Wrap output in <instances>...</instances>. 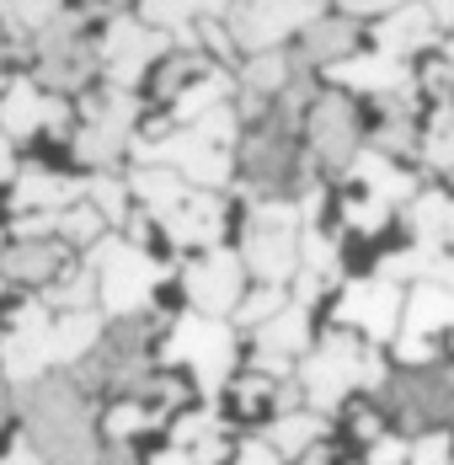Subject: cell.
I'll return each mask as SVG.
<instances>
[{
    "instance_id": "15",
    "label": "cell",
    "mask_w": 454,
    "mask_h": 465,
    "mask_svg": "<svg viewBox=\"0 0 454 465\" xmlns=\"http://www.w3.org/2000/svg\"><path fill=\"white\" fill-rule=\"evenodd\" d=\"M86 198V183H70V177H59V172H44V166H27L16 187H11V203H16V214H59V209H70V203H81Z\"/></svg>"
},
{
    "instance_id": "17",
    "label": "cell",
    "mask_w": 454,
    "mask_h": 465,
    "mask_svg": "<svg viewBox=\"0 0 454 465\" xmlns=\"http://www.w3.org/2000/svg\"><path fill=\"white\" fill-rule=\"evenodd\" d=\"M64 273V252L59 241H16L5 257H0V279L5 283H54Z\"/></svg>"
},
{
    "instance_id": "24",
    "label": "cell",
    "mask_w": 454,
    "mask_h": 465,
    "mask_svg": "<svg viewBox=\"0 0 454 465\" xmlns=\"http://www.w3.org/2000/svg\"><path fill=\"white\" fill-rule=\"evenodd\" d=\"M230 92H235V81H230L225 70H214V64H209V70H203V75H198V81H192V86L172 102V118H182V124H198L209 107L230 102Z\"/></svg>"
},
{
    "instance_id": "48",
    "label": "cell",
    "mask_w": 454,
    "mask_h": 465,
    "mask_svg": "<svg viewBox=\"0 0 454 465\" xmlns=\"http://www.w3.org/2000/svg\"><path fill=\"white\" fill-rule=\"evenodd\" d=\"M0 422H5V374H0Z\"/></svg>"
},
{
    "instance_id": "13",
    "label": "cell",
    "mask_w": 454,
    "mask_h": 465,
    "mask_svg": "<svg viewBox=\"0 0 454 465\" xmlns=\"http://www.w3.org/2000/svg\"><path fill=\"white\" fill-rule=\"evenodd\" d=\"M161 231L177 246H203V252L220 246V235H225V198L209 193V187H187V198L177 209L161 214Z\"/></svg>"
},
{
    "instance_id": "47",
    "label": "cell",
    "mask_w": 454,
    "mask_h": 465,
    "mask_svg": "<svg viewBox=\"0 0 454 465\" xmlns=\"http://www.w3.org/2000/svg\"><path fill=\"white\" fill-rule=\"evenodd\" d=\"M444 64L454 70V33H449V44H444Z\"/></svg>"
},
{
    "instance_id": "49",
    "label": "cell",
    "mask_w": 454,
    "mask_h": 465,
    "mask_svg": "<svg viewBox=\"0 0 454 465\" xmlns=\"http://www.w3.org/2000/svg\"><path fill=\"white\" fill-rule=\"evenodd\" d=\"M305 465H326V460H321V450H311V455H305Z\"/></svg>"
},
{
    "instance_id": "28",
    "label": "cell",
    "mask_w": 454,
    "mask_h": 465,
    "mask_svg": "<svg viewBox=\"0 0 454 465\" xmlns=\"http://www.w3.org/2000/svg\"><path fill=\"white\" fill-rule=\"evenodd\" d=\"M96 294H102V283H96V273L81 262V268H64L59 279L48 283V289H44V305H48V311H86Z\"/></svg>"
},
{
    "instance_id": "45",
    "label": "cell",
    "mask_w": 454,
    "mask_h": 465,
    "mask_svg": "<svg viewBox=\"0 0 454 465\" xmlns=\"http://www.w3.org/2000/svg\"><path fill=\"white\" fill-rule=\"evenodd\" d=\"M155 465H198V460H192L187 450H177V444H172V450H161V455H155Z\"/></svg>"
},
{
    "instance_id": "41",
    "label": "cell",
    "mask_w": 454,
    "mask_h": 465,
    "mask_svg": "<svg viewBox=\"0 0 454 465\" xmlns=\"http://www.w3.org/2000/svg\"><path fill=\"white\" fill-rule=\"evenodd\" d=\"M0 465H48V460H44V450H38L33 439H16V444L5 450V460H0Z\"/></svg>"
},
{
    "instance_id": "21",
    "label": "cell",
    "mask_w": 454,
    "mask_h": 465,
    "mask_svg": "<svg viewBox=\"0 0 454 465\" xmlns=\"http://www.w3.org/2000/svg\"><path fill=\"white\" fill-rule=\"evenodd\" d=\"M348 48H353V22L348 16H316L300 33V59L305 64H337Z\"/></svg>"
},
{
    "instance_id": "34",
    "label": "cell",
    "mask_w": 454,
    "mask_h": 465,
    "mask_svg": "<svg viewBox=\"0 0 454 465\" xmlns=\"http://www.w3.org/2000/svg\"><path fill=\"white\" fill-rule=\"evenodd\" d=\"M86 198L102 209V220L113 225V220H123L129 225V187L118 183L113 172H96V177H86Z\"/></svg>"
},
{
    "instance_id": "37",
    "label": "cell",
    "mask_w": 454,
    "mask_h": 465,
    "mask_svg": "<svg viewBox=\"0 0 454 465\" xmlns=\"http://www.w3.org/2000/svg\"><path fill=\"white\" fill-rule=\"evenodd\" d=\"M220 428H225V422L214 418V407H203V412H192V418H182L177 428H172V444H177V450H192L198 439H209V433H220Z\"/></svg>"
},
{
    "instance_id": "23",
    "label": "cell",
    "mask_w": 454,
    "mask_h": 465,
    "mask_svg": "<svg viewBox=\"0 0 454 465\" xmlns=\"http://www.w3.org/2000/svg\"><path fill=\"white\" fill-rule=\"evenodd\" d=\"M139 193V203H144V209H150V214H155V220H161V214H166V209H177L182 198H187V177H182L177 166H139L134 172V183H129Z\"/></svg>"
},
{
    "instance_id": "42",
    "label": "cell",
    "mask_w": 454,
    "mask_h": 465,
    "mask_svg": "<svg viewBox=\"0 0 454 465\" xmlns=\"http://www.w3.org/2000/svg\"><path fill=\"white\" fill-rule=\"evenodd\" d=\"M422 5H428V16H433L439 27H449L454 33V0H422Z\"/></svg>"
},
{
    "instance_id": "16",
    "label": "cell",
    "mask_w": 454,
    "mask_h": 465,
    "mask_svg": "<svg viewBox=\"0 0 454 465\" xmlns=\"http://www.w3.org/2000/svg\"><path fill=\"white\" fill-rule=\"evenodd\" d=\"M433 33H439V22L428 16V5H422V0H407V5H396V11H385V22L374 27L380 54H390V59L422 54V48L433 44Z\"/></svg>"
},
{
    "instance_id": "6",
    "label": "cell",
    "mask_w": 454,
    "mask_h": 465,
    "mask_svg": "<svg viewBox=\"0 0 454 465\" xmlns=\"http://www.w3.org/2000/svg\"><path fill=\"white\" fill-rule=\"evenodd\" d=\"M321 16L316 0H235L230 11V33L246 54H268L278 48L289 33H305Z\"/></svg>"
},
{
    "instance_id": "50",
    "label": "cell",
    "mask_w": 454,
    "mask_h": 465,
    "mask_svg": "<svg viewBox=\"0 0 454 465\" xmlns=\"http://www.w3.org/2000/svg\"><path fill=\"white\" fill-rule=\"evenodd\" d=\"M0 81H5V64H0Z\"/></svg>"
},
{
    "instance_id": "7",
    "label": "cell",
    "mask_w": 454,
    "mask_h": 465,
    "mask_svg": "<svg viewBox=\"0 0 454 465\" xmlns=\"http://www.w3.org/2000/svg\"><path fill=\"white\" fill-rule=\"evenodd\" d=\"M305 134H311V155L326 172H348L353 155H359V107H353V96L348 92L311 96Z\"/></svg>"
},
{
    "instance_id": "33",
    "label": "cell",
    "mask_w": 454,
    "mask_h": 465,
    "mask_svg": "<svg viewBox=\"0 0 454 465\" xmlns=\"http://www.w3.org/2000/svg\"><path fill=\"white\" fill-rule=\"evenodd\" d=\"M283 305H289V300H283V289H278V283H262L257 294H241V305L230 311V316H235L230 326H246V331H257V326L272 322Z\"/></svg>"
},
{
    "instance_id": "5",
    "label": "cell",
    "mask_w": 454,
    "mask_h": 465,
    "mask_svg": "<svg viewBox=\"0 0 454 465\" xmlns=\"http://www.w3.org/2000/svg\"><path fill=\"white\" fill-rule=\"evenodd\" d=\"M363 353H369V342H353L342 326L321 342L311 359H300V391H305V407L311 412H337L342 407V396L348 391H359L363 385Z\"/></svg>"
},
{
    "instance_id": "8",
    "label": "cell",
    "mask_w": 454,
    "mask_h": 465,
    "mask_svg": "<svg viewBox=\"0 0 454 465\" xmlns=\"http://www.w3.org/2000/svg\"><path fill=\"white\" fill-rule=\"evenodd\" d=\"M449 407H454V380L428 374V370H407L401 380L385 385V407L380 412H390L407 433H428V428H439L449 418Z\"/></svg>"
},
{
    "instance_id": "18",
    "label": "cell",
    "mask_w": 454,
    "mask_h": 465,
    "mask_svg": "<svg viewBox=\"0 0 454 465\" xmlns=\"http://www.w3.org/2000/svg\"><path fill=\"white\" fill-rule=\"evenodd\" d=\"M454 326V289L449 283H417L407 294V311H401V331H417V337H433Z\"/></svg>"
},
{
    "instance_id": "38",
    "label": "cell",
    "mask_w": 454,
    "mask_h": 465,
    "mask_svg": "<svg viewBox=\"0 0 454 465\" xmlns=\"http://www.w3.org/2000/svg\"><path fill=\"white\" fill-rule=\"evenodd\" d=\"M396 359H401L407 370H428V364H433V337L401 331V342H396Z\"/></svg>"
},
{
    "instance_id": "14",
    "label": "cell",
    "mask_w": 454,
    "mask_h": 465,
    "mask_svg": "<svg viewBox=\"0 0 454 465\" xmlns=\"http://www.w3.org/2000/svg\"><path fill=\"white\" fill-rule=\"evenodd\" d=\"M326 75H331V86L348 96H396L407 92V86H417L411 81V70L401 64V59H390V54H353V59H337V64H326Z\"/></svg>"
},
{
    "instance_id": "30",
    "label": "cell",
    "mask_w": 454,
    "mask_h": 465,
    "mask_svg": "<svg viewBox=\"0 0 454 465\" xmlns=\"http://www.w3.org/2000/svg\"><path fill=\"white\" fill-rule=\"evenodd\" d=\"M155 422H161V412H155L150 401H139V396H123V401L107 412V422H102V428H107V439H113V444H129L134 433L155 428Z\"/></svg>"
},
{
    "instance_id": "54",
    "label": "cell",
    "mask_w": 454,
    "mask_h": 465,
    "mask_svg": "<svg viewBox=\"0 0 454 465\" xmlns=\"http://www.w3.org/2000/svg\"><path fill=\"white\" fill-rule=\"evenodd\" d=\"M0 257H5V252H0Z\"/></svg>"
},
{
    "instance_id": "1",
    "label": "cell",
    "mask_w": 454,
    "mask_h": 465,
    "mask_svg": "<svg viewBox=\"0 0 454 465\" xmlns=\"http://www.w3.org/2000/svg\"><path fill=\"white\" fill-rule=\"evenodd\" d=\"M16 407L27 418V439L44 450L48 465H102L86 391L70 374H44L33 385H16Z\"/></svg>"
},
{
    "instance_id": "25",
    "label": "cell",
    "mask_w": 454,
    "mask_h": 465,
    "mask_svg": "<svg viewBox=\"0 0 454 465\" xmlns=\"http://www.w3.org/2000/svg\"><path fill=\"white\" fill-rule=\"evenodd\" d=\"M326 433L321 412H278V422L268 428V444L278 455H311Z\"/></svg>"
},
{
    "instance_id": "10",
    "label": "cell",
    "mask_w": 454,
    "mask_h": 465,
    "mask_svg": "<svg viewBox=\"0 0 454 465\" xmlns=\"http://www.w3.org/2000/svg\"><path fill=\"white\" fill-rule=\"evenodd\" d=\"M96 54H102V64H107V81H113V86H134L139 75L150 70V59L166 54V33H155V27L139 22V16H113Z\"/></svg>"
},
{
    "instance_id": "31",
    "label": "cell",
    "mask_w": 454,
    "mask_h": 465,
    "mask_svg": "<svg viewBox=\"0 0 454 465\" xmlns=\"http://www.w3.org/2000/svg\"><path fill=\"white\" fill-rule=\"evenodd\" d=\"M390 198H380V193H359V198H348L342 203V225L353 235H380L385 225H390Z\"/></svg>"
},
{
    "instance_id": "20",
    "label": "cell",
    "mask_w": 454,
    "mask_h": 465,
    "mask_svg": "<svg viewBox=\"0 0 454 465\" xmlns=\"http://www.w3.org/2000/svg\"><path fill=\"white\" fill-rule=\"evenodd\" d=\"M44 92L33 86V81H11L5 96H0V134L5 140H27V134H38L44 129Z\"/></svg>"
},
{
    "instance_id": "11",
    "label": "cell",
    "mask_w": 454,
    "mask_h": 465,
    "mask_svg": "<svg viewBox=\"0 0 454 465\" xmlns=\"http://www.w3.org/2000/svg\"><path fill=\"white\" fill-rule=\"evenodd\" d=\"M246 294V262L225 252V246H209L198 262H187V300L203 311V316H230Z\"/></svg>"
},
{
    "instance_id": "46",
    "label": "cell",
    "mask_w": 454,
    "mask_h": 465,
    "mask_svg": "<svg viewBox=\"0 0 454 465\" xmlns=\"http://www.w3.org/2000/svg\"><path fill=\"white\" fill-rule=\"evenodd\" d=\"M5 177H11V140L0 134V183H5Z\"/></svg>"
},
{
    "instance_id": "9",
    "label": "cell",
    "mask_w": 454,
    "mask_h": 465,
    "mask_svg": "<svg viewBox=\"0 0 454 465\" xmlns=\"http://www.w3.org/2000/svg\"><path fill=\"white\" fill-rule=\"evenodd\" d=\"M401 311H407V294L390 279H353L342 289V300H337V326L342 331L359 326L369 342H385V337H396Z\"/></svg>"
},
{
    "instance_id": "40",
    "label": "cell",
    "mask_w": 454,
    "mask_h": 465,
    "mask_svg": "<svg viewBox=\"0 0 454 465\" xmlns=\"http://www.w3.org/2000/svg\"><path fill=\"white\" fill-rule=\"evenodd\" d=\"M230 465H278V450H272L268 439H262V444L252 439V444H241V450H235V460H230Z\"/></svg>"
},
{
    "instance_id": "29",
    "label": "cell",
    "mask_w": 454,
    "mask_h": 465,
    "mask_svg": "<svg viewBox=\"0 0 454 465\" xmlns=\"http://www.w3.org/2000/svg\"><path fill=\"white\" fill-rule=\"evenodd\" d=\"M59 241H70V246H96L102 235H107V220H102V209L81 198V203H70V209H59Z\"/></svg>"
},
{
    "instance_id": "53",
    "label": "cell",
    "mask_w": 454,
    "mask_h": 465,
    "mask_svg": "<svg viewBox=\"0 0 454 465\" xmlns=\"http://www.w3.org/2000/svg\"><path fill=\"white\" fill-rule=\"evenodd\" d=\"M0 289H5V279H0Z\"/></svg>"
},
{
    "instance_id": "27",
    "label": "cell",
    "mask_w": 454,
    "mask_h": 465,
    "mask_svg": "<svg viewBox=\"0 0 454 465\" xmlns=\"http://www.w3.org/2000/svg\"><path fill=\"white\" fill-rule=\"evenodd\" d=\"M294 64L300 59H289V54H278V48H268V54H252V64L241 70V86L252 96H278L294 86Z\"/></svg>"
},
{
    "instance_id": "39",
    "label": "cell",
    "mask_w": 454,
    "mask_h": 465,
    "mask_svg": "<svg viewBox=\"0 0 454 465\" xmlns=\"http://www.w3.org/2000/svg\"><path fill=\"white\" fill-rule=\"evenodd\" d=\"M369 465H411V439H374Z\"/></svg>"
},
{
    "instance_id": "51",
    "label": "cell",
    "mask_w": 454,
    "mask_h": 465,
    "mask_svg": "<svg viewBox=\"0 0 454 465\" xmlns=\"http://www.w3.org/2000/svg\"><path fill=\"white\" fill-rule=\"evenodd\" d=\"M113 5H123V0H113Z\"/></svg>"
},
{
    "instance_id": "32",
    "label": "cell",
    "mask_w": 454,
    "mask_h": 465,
    "mask_svg": "<svg viewBox=\"0 0 454 465\" xmlns=\"http://www.w3.org/2000/svg\"><path fill=\"white\" fill-rule=\"evenodd\" d=\"M422 155H428L433 166L454 172V102H439V113H433V124H428V134H422Z\"/></svg>"
},
{
    "instance_id": "35",
    "label": "cell",
    "mask_w": 454,
    "mask_h": 465,
    "mask_svg": "<svg viewBox=\"0 0 454 465\" xmlns=\"http://www.w3.org/2000/svg\"><path fill=\"white\" fill-rule=\"evenodd\" d=\"M411 465H454V439L444 428H428L411 439Z\"/></svg>"
},
{
    "instance_id": "36",
    "label": "cell",
    "mask_w": 454,
    "mask_h": 465,
    "mask_svg": "<svg viewBox=\"0 0 454 465\" xmlns=\"http://www.w3.org/2000/svg\"><path fill=\"white\" fill-rule=\"evenodd\" d=\"M187 129H198L209 144H225V150H230L241 124H235V107H230V102H220V107H209V113H203L198 124H187Z\"/></svg>"
},
{
    "instance_id": "52",
    "label": "cell",
    "mask_w": 454,
    "mask_h": 465,
    "mask_svg": "<svg viewBox=\"0 0 454 465\" xmlns=\"http://www.w3.org/2000/svg\"><path fill=\"white\" fill-rule=\"evenodd\" d=\"M0 11H5V0H0Z\"/></svg>"
},
{
    "instance_id": "26",
    "label": "cell",
    "mask_w": 454,
    "mask_h": 465,
    "mask_svg": "<svg viewBox=\"0 0 454 465\" xmlns=\"http://www.w3.org/2000/svg\"><path fill=\"white\" fill-rule=\"evenodd\" d=\"M75 155L86 161L91 172H113L129 155V129H107V124H86L75 134Z\"/></svg>"
},
{
    "instance_id": "2",
    "label": "cell",
    "mask_w": 454,
    "mask_h": 465,
    "mask_svg": "<svg viewBox=\"0 0 454 465\" xmlns=\"http://www.w3.org/2000/svg\"><path fill=\"white\" fill-rule=\"evenodd\" d=\"M161 364H187L198 380V396H220L235 370V326L220 316H177L166 342H161Z\"/></svg>"
},
{
    "instance_id": "4",
    "label": "cell",
    "mask_w": 454,
    "mask_h": 465,
    "mask_svg": "<svg viewBox=\"0 0 454 465\" xmlns=\"http://www.w3.org/2000/svg\"><path fill=\"white\" fill-rule=\"evenodd\" d=\"M262 283H283L300 273V203L257 198L252 225H246V257H241Z\"/></svg>"
},
{
    "instance_id": "43",
    "label": "cell",
    "mask_w": 454,
    "mask_h": 465,
    "mask_svg": "<svg viewBox=\"0 0 454 465\" xmlns=\"http://www.w3.org/2000/svg\"><path fill=\"white\" fill-rule=\"evenodd\" d=\"M353 16H363V11H396V5H407V0H342Z\"/></svg>"
},
{
    "instance_id": "44",
    "label": "cell",
    "mask_w": 454,
    "mask_h": 465,
    "mask_svg": "<svg viewBox=\"0 0 454 465\" xmlns=\"http://www.w3.org/2000/svg\"><path fill=\"white\" fill-rule=\"evenodd\" d=\"M102 465H139V460H134L129 444H107V450H102Z\"/></svg>"
},
{
    "instance_id": "22",
    "label": "cell",
    "mask_w": 454,
    "mask_h": 465,
    "mask_svg": "<svg viewBox=\"0 0 454 465\" xmlns=\"http://www.w3.org/2000/svg\"><path fill=\"white\" fill-rule=\"evenodd\" d=\"M411 231L422 252H439L454 231V198L449 193H417L411 198Z\"/></svg>"
},
{
    "instance_id": "3",
    "label": "cell",
    "mask_w": 454,
    "mask_h": 465,
    "mask_svg": "<svg viewBox=\"0 0 454 465\" xmlns=\"http://www.w3.org/2000/svg\"><path fill=\"white\" fill-rule=\"evenodd\" d=\"M86 268L96 273V283H102V311H107V316H139V311L150 305L155 283L166 279V268H161L144 246L113 241V235H102L96 246H86Z\"/></svg>"
},
{
    "instance_id": "19",
    "label": "cell",
    "mask_w": 454,
    "mask_h": 465,
    "mask_svg": "<svg viewBox=\"0 0 454 465\" xmlns=\"http://www.w3.org/2000/svg\"><path fill=\"white\" fill-rule=\"evenodd\" d=\"M102 331H107V326H102L96 311H64V316L54 322V331H48V337H54V364H64V370L81 364L91 348L102 342Z\"/></svg>"
},
{
    "instance_id": "12",
    "label": "cell",
    "mask_w": 454,
    "mask_h": 465,
    "mask_svg": "<svg viewBox=\"0 0 454 465\" xmlns=\"http://www.w3.org/2000/svg\"><path fill=\"white\" fill-rule=\"evenodd\" d=\"M257 359H252V370L272 374V380H289V364L311 348V316H305V305H283L272 322H262L257 331Z\"/></svg>"
}]
</instances>
